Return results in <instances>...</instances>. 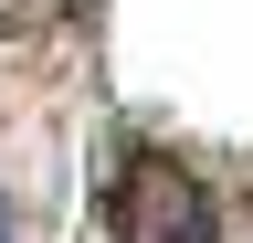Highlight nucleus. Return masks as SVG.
I'll return each mask as SVG.
<instances>
[{
    "instance_id": "obj_1",
    "label": "nucleus",
    "mask_w": 253,
    "mask_h": 243,
    "mask_svg": "<svg viewBox=\"0 0 253 243\" xmlns=\"http://www.w3.org/2000/svg\"><path fill=\"white\" fill-rule=\"evenodd\" d=\"M106 222H116V243H221V211L201 191V169L169 159V148H126L116 159Z\"/></svg>"
},
{
    "instance_id": "obj_2",
    "label": "nucleus",
    "mask_w": 253,
    "mask_h": 243,
    "mask_svg": "<svg viewBox=\"0 0 253 243\" xmlns=\"http://www.w3.org/2000/svg\"><path fill=\"white\" fill-rule=\"evenodd\" d=\"M11 21H21V11H11V0H0V32H11Z\"/></svg>"
},
{
    "instance_id": "obj_3",
    "label": "nucleus",
    "mask_w": 253,
    "mask_h": 243,
    "mask_svg": "<svg viewBox=\"0 0 253 243\" xmlns=\"http://www.w3.org/2000/svg\"><path fill=\"white\" fill-rule=\"evenodd\" d=\"M0 243H11V211H0Z\"/></svg>"
}]
</instances>
